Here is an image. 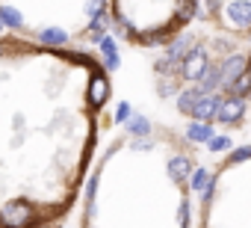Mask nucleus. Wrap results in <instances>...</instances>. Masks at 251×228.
I'll return each instance as SVG.
<instances>
[{"label":"nucleus","mask_w":251,"mask_h":228,"mask_svg":"<svg viewBox=\"0 0 251 228\" xmlns=\"http://www.w3.org/2000/svg\"><path fill=\"white\" fill-rule=\"evenodd\" d=\"M106 98L95 57L0 33V228H50L68 216Z\"/></svg>","instance_id":"f257e3e1"},{"label":"nucleus","mask_w":251,"mask_h":228,"mask_svg":"<svg viewBox=\"0 0 251 228\" xmlns=\"http://www.w3.org/2000/svg\"><path fill=\"white\" fill-rule=\"evenodd\" d=\"M106 0H0V30L53 48L100 36Z\"/></svg>","instance_id":"f03ea898"},{"label":"nucleus","mask_w":251,"mask_h":228,"mask_svg":"<svg viewBox=\"0 0 251 228\" xmlns=\"http://www.w3.org/2000/svg\"><path fill=\"white\" fill-rule=\"evenodd\" d=\"M210 65V59H207V51L204 48H192V51H186V57L180 59V77L183 80H195L198 83V77L204 74V68Z\"/></svg>","instance_id":"7ed1b4c3"},{"label":"nucleus","mask_w":251,"mask_h":228,"mask_svg":"<svg viewBox=\"0 0 251 228\" xmlns=\"http://www.w3.org/2000/svg\"><path fill=\"white\" fill-rule=\"evenodd\" d=\"M225 18L236 30H251V0H230L225 6Z\"/></svg>","instance_id":"20e7f679"},{"label":"nucleus","mask_w":251,"mask_h":228,"mask_svg":"<svg viewBox=\"0 0 251 228\" xmlns=\"http://www.w3.org/2000/svg\"><path fill=\"white\" fill-rule=\"evenodd\" d=\"M219 71H222V86H230L242 71H248V57H242V54H227V59L219 65Z\"/></svg>","instance_id":"39448f33"},{"label":"nucleus","mask_w":251,"mask_h":228,"mask_svg":"<svg viewBox=\"0 0 251 228\" xmlns=\"http://www.w3.org/2000/svg\"><path fill=\"white\" fill-rule=\"evenodd\" d=\"M219 107H222V98H216V95H201V98L195 101V107H192L189 116H195L198 122H210V119L219 116Z\"/></svg>","instance_id":"423d86ee"},{"label":"nucleus","mask_w":251,"mask_h":228,"mask_svg":"<svg viewBox=\"0 0 251 228\" xmlns=\"http://www.w3.org/2000/svg\"><path fill=\"white\" fill-rule=\"evenodd\" d=\"M242 113H245V101L242 98H236V95H230V98H225L222 101V107H219V122H225V125H233L236 119H242Z\"/></svg>","instance_id":"0eeeda50"},{"label":"nucleus","mask_w":251,"mask_h":228,"mask_svg":"<svg viewBox=\"0 0 251 228\" xmlns=\"http://www.w3.org/2000/svg\"><path fill=\"white\" fill-rule=\"evenodd\" d=\"M166 169H169V178H172L175 184H186L189 175H192V160L183 157V154H177V157H172V160L166 163Z\"/></svg>","instance_id":"6e6552de"},{"label":"nucleus","mask_w":251,"mask_h":228,"mask_svg":"<svg viewBox=\"0 0 251 228\" xmlns=\"http://www.w3.org/2000/svg\"><path fill=\"white\" fill-rule=\"evenodd\" d=\"M219 86H222V71H219V65H207L204 74L198 77V89L210 95V92H216Z\"/></svg>","instance_id":"1a4fd4ad"},{"label":"nucleus","mask_w":251,"mask_h":228,"mask_svg":"<svg viewBox=\"0 0 251 228\" xmlns=\"http://www.w3.org/2000/svg\"><path fill=\"white\" fill-rule=\"evenodd\" d=\"M186 137H189L192 142H207V140L213 137V128H210V125H204V122H195V125H189V128H186Z\"/></svg>","instance_id":"9d476101"},{"label":"nucleus","mask_w":251,"mask_h":228,"mask_svg":"<svg viewBox=\"0 0 251 228\" xmlns=\"http://www.w3.org/2000/svg\"><path fill=\"white\" fill-rule=\"evenodd\" d=\"M201 95H204V92H201L198 86H195V89H186V92L180 95V101H177V110H180V113H186V116H189V113H192V107H195V101H198Z\"/></svg>","instance_id":"9b49d317"},{"label":"nucleus","mask_w":251,"mask_h":228,"mask_svg":"<svg viewBox=\"0 0 251 228\" xmlns=\"http://www.w3.org/2000/svg\"><path fill=\"white\" fill-rule=\"evenodd\" d=\"M227 89H230V95L242 98V95H245V92L251 89V71H242V74H239V77H236V80H233V83H230Z\"/></svg>","instance_id":"f8f14e48"},{"label":"nucleus","mask_w":251,"mask_h":228,"mask_svg":"<svg viewBox=\"0 0 251 228\" xmlns=\"http://www.w3.org/2000/svg\"><path fill=\"white\" fill-rule=\"evenodd\" d=\"M189 187H192V190H207V187H210V172H207V169H195V172L189 175Z\"/></svg>","instance_id":"ddd939ff"},{"label":"nucleus","mask_w":251,"mask_h":228,"mask_svg":"<svg viewBox=\"0 0 251 228\" xmlns=\"http://www.w3.org/2000/svg\"><path fill=\"white\" fill-rule=\"evenodd\" d=\"M207 145H210V151H227L230 148V137H210Z\"/></svg>","instance_id":"4468645a"},{"label":"nucleus","mask_w":251,"mask_h":228,"mask_svg":"<svg viewBox=\"0 0 251 228\" xmlns=\"http://www.w3.org/2000/svg\"><path fill=\"white\" fill-rule=\"evenodd\" d=\"M251 157V145H245V148H236L233 154H230V163H242V160H248Z\"/></svg>","instance_id":"2eb2a0df"},{"label":"nucleus","mask_w":251,"mask_h":228,"mask_svg":"<svg viewBox=\"0 0 251 228\" xmlns=\"http://www.w3.org/2000/svg\"><path fill=\"white\" fill-rule=\"evenodd\" d=\"M207 6H210V12H219L222 9V0H207Z\"/></svg>","instance_id":"dca6fc26"},{"label":"nucleus","mask_w":251,"mask_h":228,"mask_svg":"<svg viewBox=\"0 0 251 228\" xmlns=\"http://www.w3.org/2000/svg\"><path fill=\"white\" fill-rule=\"evenodd\" d=\"M248 65H251V59H248Z\"/></svg>","instance_id":"f3484780"},{"label":"nucleus","mask_w":251,"mask_h":228,"mask_svg":"<svg viewBox=\"0 0 251 228\" xmlns=\"http://www.w3.org/2000/svg\"><path fill=\"white\" fill-rule=\"evenodd\" d=\"M248 92H251V89H248Z\"/></svg>","instance_id":"a211bd4d"}]
</instances>
